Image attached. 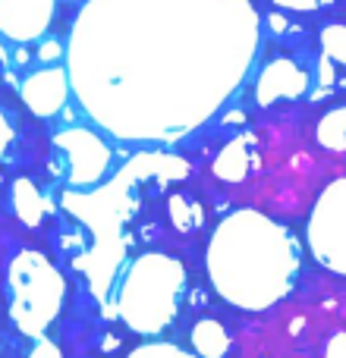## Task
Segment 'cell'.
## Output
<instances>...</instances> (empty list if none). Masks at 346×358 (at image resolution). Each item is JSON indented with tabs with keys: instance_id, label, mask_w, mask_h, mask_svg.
Instances as JSON below:
<instances>
[{
	"instance_id": "cell-1",
	"label": "cell",
	"mask_w": 346,
	"mask_h": 358,
	"mask_svg": "<svg viewBox=\"0 0 346 358\" xmlns=\"http://www.w3.org/2000/svg\"><path fill=\"white\" fill-rule=\"evenodd\" d=\"M183 299V267L170 258H145L132 267L120 292V315L136 334H161Z\"/></svg>"
},
{
	"instance_id": "cell-2",
	"label": "cell",
	"mask_w": 346,
	"mask_h": 358,
	"mask_svg": "<svg viewBox=\"0 0 346 358\" xmlns=\"http://www.w3.org/2000/svg\"><path fill=\"white\" fill-rule=\"evenodd\" d=\"M13 289V324L25 336H41L44 327L57 317L63 302V280L38 255L16 258L10 271Z\"/></svg>"
},
{
	"instance_id": "cell-3",
	"label": "cell",
	"mask_w": 346,
	"mask_h": 358,
	"mask_svg": "<svg viewBox=\"0 0 346 358\" xmlns=\"http://www.w3.org/2000/svg\"><path fill=\"white\" fill-rule=\"evenodd\" d=\"M192 346L202 358H223L230 349V336L217 321L205 317V321H198L192 327Z\"/></svg>"
},
{
	"instance_id": "cell-4",
	"label": "cell",
	"mask_w": 346,
	"mask_h": 358,
	"mask_svg": "<svg viewBox=\"0 0 346 358\" xmlns=\"http://www.w3.org/2000/svg\"><path fill=\"white\" fill-rule=\"evenodd\" d=\"M130 358H195V355L183 352L179 346H167V343H148V346L132 349Z\"/></svg>"
},
{
	"instance_id": "cell-5",
	"label": "cell",
	"mask_w": 346,
	"mask_h": 358,
	"mask_svg": "<svg viewBox=\"0 0 346 358\" xmlns=\"http://www.w3.org/2000/svg\"><path fill=\"white\" fill-rule=\"evenodd\" d=\"M29 358H63V355H60V349H57L50 340H41L35 349H32Z\"/></svg>"
},
{
	"instance_id": "cell-6",
	"label": "cell",
	"mask_w": 346,
	"mask_h": 358,
	"mask_svg": "<svg viewBox=\"0 0 346 358\" xmlns=\"http://www.w3.org/2000/svg\"><path fill=\"white\" fill-rule=\"evenodd\" d=\"M324 358H346V334H337L334 340L328 343V352Z\"/></svg>"
},
{
	"instance_id": "cell-7",
	"label": "cell",
	"mask_w": 346,
	"mask_h": 358,
	"mask_svg": "<svg viewBox=\"0 0 346 358\" xmlns=\"http://www.w3.org/2000/svg\"><path fill=\"white\" fill-rule=\"evenodd\" d=\"M38 54H41V60H50V57L60 54V48H57V41H48V44H41V50H38Z\"/></svg>"
}]
</instances>
